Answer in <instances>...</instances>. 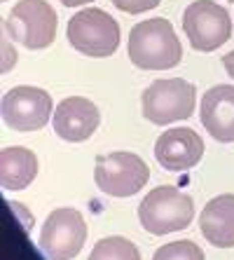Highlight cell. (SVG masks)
I'll return each mask as SVG.
<instances>
[{
    "label": "cell",
    "mask_w": 234,
    "mask_h": 260,
    "mask_svg": "<svg viewBox=\"0 0 234 260\" xmlns=\"http://www.w3.org/2000/svg\"><path fill=\"white\" fill-rule=\"evenodd\" d=\"M129 59L141 71H169L180 63L183 47L169 19H145L129 33Z\"/></svg>",
    "instance_id": "cell-1"
},
{
    "label": "cell",
    "mask_w": 234,
    "mask_h": 260,
    "mask_svg": "<svg viewBox=\"0 0 234 260\" xmlns=\"http://www.w3.org/2000/svg\"><path fill=\"white\" fill-rule=\"evenodd\" d=\"M194 218V202L190 194L174 185L155 188L143 197L138 206V220L150 235H169L185 230Z\"/></svg>",
    "instance_id": "cell-2"
},
{
    "label": "cell",
    "mask_w": 234,
    "mask_h": 260,
    "mask_svg": "<svg viewBox=\"0 0 234 260\" xmlns=\"http://www.w3.org/2000/svg\"><path fill=\"white\" fill-rule=\"evenodd\" d=\"M68 43L84 56L106 59L120 47V24L101 7H87L68 19Z\"/></svg>",
    "instance_id": "cell-3"
},
{
    "label": "cell",
    "mask_w": 234,
    "mask_h": 260,
    "mask_svg": "<svg viewBox=\"0 0 234 260\" xmlns=\"http://www.w3.org/2000/svg\"><path fill=\"white\" fill-rule=\"evenodd\" d=\"M194 103H197V89L192 82L183 78L155 80L141 96L143 117L159 127L192 117Z\"/></svg>",
    "instance_id": "cell-4"
},
{
    "label": "cell",
    "mask_w": 234,
    "mask_h": 260,
    "mask_svg": "<svg viewBox=\"0 0 234 260\" xmlns=\"http://www.w3.org/2000/svg\"><path fill=\"white\" fill-rule=\"evenodd\" d=\"M56 12L47 0H19L5 21L7 36L26 49H45L56 38Z\"/></svg>",
    "instance_id": "cell-5"
},
{
    "label": "cell",
    "mask_w": 234,
    "mask_h": 260,
    "mask_svg": "<svg viewBox=\"0 0 234 260\" xmlns=\"http://www.w3.org/2000/svg\"><path fill=\"white\" fill-rule=\"evenodd\" d=\"M183 30L197 52H213L232 38V19L213 0H194L183 12Z\"/></svg>",
    "instance_id": "cell-6"
},
{
    "label": "cell",
    "mask_w": 234,
    "mask_h": 260,
    "mask_svg": "<svg viewBox=\"0 0 234 260\" xmlns=\"http://www.w3.org/2000/svg\"><path fill=\"white\" fill-rule=\"evenodd\" d=\"M94 181L110 197H131L150 181V169L136 152H108L96 159Z\"/></svg>",
    "instance_id": "cell-7"
},
{
    "label": "cell",
    "mask_w": 234,
    "mask_h": 260,
    "mask_svg": "<svg viewBox=\"0 0 234 260\" xmlns=\"http://www.w3.org/2000/svg\"><path fill=\"white\" fill-rule=\"evenodd\" d=\"M87 242V223L78 209H54L40 232V248L49 260H71Z\"/></svg>",
    "instance_id": "cell-8"
},
{
    "label": "cell",
    "mask_w": 234,
    "mask_h": 260,
    "mask_svg": "<svg viewBox=\"0 0 234 260\" xmlns=\"http://www.w3.org/2000/svg\"><path fill=\"white\" fill-rule=\"evenodd\" d=\"M3 122L14 132H38L54 115L52 96L33 85L12 87L0 103Z\"/></svg>",
    "instance_id": "cell-9"
},
{
    "label": "cell",
    "mask_w": 234,
    "mask_h": 260,
    "mask_svg": "<svg viewBox=\"0 0 234 260\" xmlns=\"http://www.w3.org/2000/svg\"><path fill=\"white\" fill-rule=\"evenodd\" d=\"M204 155V141L194 129L174 127L162 132L155 143V159L166 171H187L197 167Z\"/></svg>",
    "instance_id": "cell-10"
},
{
    "label": "cell",
    "mask_w": 234,
    "mask_h": 260,
    "mask_svg": "<svg viewBox=\"0 0 234 260\" xmlns=\"http://www.w3.org/2000/svg\"><path fill=\"white\" fill-rule=\"evenodd\" d=\"M101 113H98L96 103L84 96H68L56 106L52 124L59 139L68 143H82L98 129Z\"/></svg>",
    "instance_id": "cell-11"
},
{
    "label": "cell",
    "mask_w": 234,
    "mask_h": 260,
    "mask_svg": "<svg viewBox=\"0 0 234 260\" xmlns=\"http://www.w3.org/2000/svg\"><path fill=\"white\" fill-rule=\"evenodd\" d=\"M199 117L204 129L220 143H234V87L216 85L202 99Z\"/></svg>",
    "instance_id": "cell-12"
},
{
    "label": "cell",
    "mask_w": 234,
    "mask_h": 260,
    "mask_svg": "<svg viewBox=\"0 0 234 260\" xmlns=\"http://www.w3.org/2000/svg\"><path fill=\"white\" fill-rule=\"evenodd\" d=\"M199 228L209 244L218 248L234 246V194H218L199 216Z\"/></svg>",
    "instance_id": "cell-13"
},
{
    "label": "cell",
    "mask_w": 234,
    "mask_h": 260,
    "mask_svg": "<svg viewBox=\"0 0 234 260\" xmlns=\"http://www.w3.org/2000/svg\"><path fill=\"white\" fill-rule=\"evenodd\" d=\"M38 176L36 152L21 145L5 148L0 155V183L5 190H24Z\"/></svg>",
    "instance_id": "cell-14"
},
{
    "label": "cell",
    "mask_w": 234,
    "mask_h": 260,
    "mask_svg": "<svg viewBox=\"0 0 234 260\" xmlns=\"http://www.w3.org/2000/svg\"><path fill=\"white\" fill-rule=\"evenodd\" d=\"M89 260H141V253L126 237H106L91 248Z\"/></svg>",
    "instance_id": "cell-15"
},
{
    "label": "cell",
    "mask_w": 234,
    "mask_h": 260,
    "mask_svg": "<svg viewBox=\"0 0 234 260\" xmlns=\"http://www.w3.org/2000/svg\"><path fill=\"white\" fill-rule=\"evenodd\" d=\"M152 260H206L204 251L190 239H180V242L164 244L155 251Z\"/></svg>",
    "instance_id": "cell-16"
},
{
    "label": "cell",
    "mask_w": 234,
    "mask_h": 260,
    "mask_svg": "<svg viewBox=\"0 0 234 260\" xmlns=\"http://www.w3.org/2000/svg\"><path fill=\"white\" fill-rule=\"evenodd\" d=\"M110 3L126 14H141V12H150V10H155L162 0H110Z\"/></svg>",
    "instance_id": "cell-17"
},
{
    "label": "cell",
    "mask_w": 234,
    "mask_h": 260,
    "mask_svg": "<svg viewBox=\"0 0 234 260\" xmlns=\"http://www.w3.org/2000/svg\"><path fill=\"white\" fill-rule=\"evenodd\" d=\"M14 63H17V49L12 47V38L7 36V38H3V66H0L3 75L12 71Z\"/></svg>",
    "instance_id": "cell-18"
},
{
    "label": "cell",
    "mask_w": 234,
    "mask_h": 260,
    "mask_svg": "<svg viewBox=\"0 0 234 260\" xmlns=\"http://www.w3.org/2000/svg\"><path fill=\"white\" fill-rule=\"evenodd\" d=\"M222 66H225V71H227L229 78H234V49L229 52V54L222 56Z\"/></svg>",
    "instance_id": "cell-19"
},
{
    "label": "cell",
    "mask_w": 234,
    "mask_h": 260,
    "mask_svg": "<svg viewBox=\"0 0 234 260\" xmlns=\"http://www.w3.org/2000/svg\"><path fill=\"white\" fill-rule=\"evenodd\" d=\"M10 206H12L14 211L19 213V218H21V220H24V218H26V220H28V223L33 225V216H30V213L26 211V209H24V211H21V204H19V202H10Z\"/></svg>",
    "instance_id": "cell-20"
},
{
    "label": "cell",
    "mask_w": 234,
    "mask_h": 260,
    "mask_svg": "<svg viewBox=\"0 0 234 260\" xmlns=\"http://www.w3.org/2000/svg\"><path fill=\"white\" fill-rule=\"evenodd\" d=\"M66 7H80V5H87V3H94V0H61Z\"/></svg>",
    "instance_id": "cell-21"
},
{
    "label": "cell",
    "mask_w": 234,
    "mask_h": 260,
    "mask_svg": "<svg viewBox=\"0 0 234 260\" xmlns=\"http://www.w3.org/2000/svg\"><path fill=\"white\" fill-rule=\"evenodd\" d=\"M232 3H234V0H232Z\"/></svg>",
    "instance_id": "cell-22"
}]
</instances>
